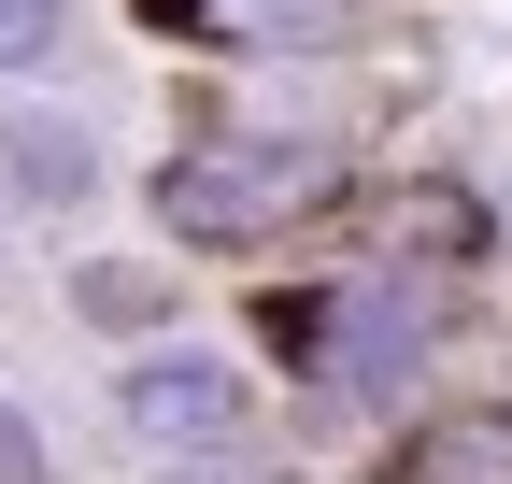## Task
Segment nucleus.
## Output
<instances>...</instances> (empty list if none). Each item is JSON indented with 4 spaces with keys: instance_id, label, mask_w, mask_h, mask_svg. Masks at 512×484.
<instances>
[{
    "instance_id": "nucleus-1",
    "label": "nucleus",
    "mask_w": 512,
    "mask_h": 484,
    "mask_svg": "<svg viewBox=\"0 0 512 484\" xmlns=\"http://www.w3.org/2000/svg\"><path fill=\"white\" fill-rule=\"evenodd\" d=\"M328 186H342L328 143H285V129H200V143L157 157L143 214H157L171 242H200V257H256V242H285Z\"/></svg>"
},
{
    "instance_id": "nucleus-2",
    "label": "nucleus",
    "mask_w": 512,
    "mask_h": 484,
    "mask_svg": "<svg viewBox=\"0 0 512 484\" xmlns=\"http://www.w3.org/2000/svg\"><path fill=\"white\" fill-rule=\"evenodd\" d=\"M256 413V385L228 371V356H200V342H171V356H128L114 371V428L143 442V456H185V442H228Z\"/></svg>"
},
{
    "instance_id": "nucleus-3",
    "label": "nucleus",
    "mask_w": 512,
    "mask_h": 484,
    "mask_svg": "<svg viewBox=\"0 0 512 484\" xmlns=\"http://www.w3.org/2000/svg\"><path fill=\"white\" fill-rule=\"evenodd\" d=\"M427 342H441V285H342L328 299V356H313V371H328L342 399H399L413 371H427Z\"/></svg>"
},
{
    "instance_id": "nucleus-4",
    "label": "nucleus",
    "mask_w": 512,
    "mask_h": 484,
    "mask_svg": "<svg viewBox=\"0 0 512 484\" xmlns=\"http://www.w3.org/2000/svg\"><path fill=\"white\" fill-rule=\"evenodd\" d=\"M0 200H29V214L100 200V143L72 129V114H0Z\"/></svg>"
},
{
    "instance_id": "nucleus-5",
    "label": "nucleus",
    "mask_w": 512,
    "mask_h": 484,
    "mask_svg": "<svg viewBox=\"0 0 512 484\" xmlns=\"http://www.w3.org/2000/svg\"><path fill=\"white\" fill-rule=\"evenodd\" d=\"M384 470L399 484H512V413H427Z\"/></svg>"
},
{
    "instance_id": "nucleus-6",
    "label": "nucleus",
    "mask_w": 512,
    "mask_h": 484,
    "mask_svg": "<svg viewBox=\"0 0 512 484\" xmlns=\"http://www.w3.org/2000/svg\"><path fill=\"white\" fill-rule=\"evenodd\" d=\"M72 314H86L100 342H157V328H171V271H157V257H86V271H72Z\"/></svg>"
},
{
    "instance_id": "nucleus-7",
    "label": "nucleus",
    "mask_w": 512,
    "mask_h": 484,
    "mask_svg": "<svg viewBox=\"0 0 512 484\" xmlns=\"http://www.w3.org/2000/svg\"><path fill=\"white\" fill-rule=\"evenodd\" d=\"M143 484H285V456H256V428H228V442H185V456H157Z\"/></svg>"
},
{
    "instance_id": "nucleus-8",
    "label": "nucleus",
    "mask_w": 512,
    "mask_h": 484,
    "mask_svg": "<svg viewBox=\"0 0 512 484\" xmlns=\"http://www.w3.org/2000/svg\"><path fill=\"white\" fill-rule=\"evenodd\" d=\"M72 43V0H0V72H43Z\"/></svg>"
},
{
    "instance_id": "nucleus-9",
    "label": "nucleus",
    "mask_w": 512,
    "mask_h": 484,
    "mask_svg": "<svg viewBox=\"0 0 512 484\" xmlns=\"http://www.w3.org/2000/svg\"><path fill=\"white\" fill-rule=\"evenodd\" d=\"M242 29H256V43H342L356 0H242Z\"/></svg>"
},
{
    "instance_id": "nucleus-10",
    "label": "nucleus",
    "mask_w": 512,
    "mask_h": 484,
    "mask_svg": "<svg viewBox=\"0 0 512 484\" xmlns=\"http://www.w3.org/2000/svg\"><path fill=\"white\" fill-rule=\"evenodd\" d=\"M0 484H57V456H43V428H29L15 399H0Z\"/></svg>"
},
{
    "instance_id": "nucleus-11",
    "label": "nucleus",
    "mask_w": 512,
    "mask_h": 484,
    "mask_svg": "<svg viewBox=\"0 0 512 484\" xmlns=\"http://www.w3.org/2000/svg\"><path fill=\"white\" fill-rule=\"evenodd\" d=\"M214 15V0H143V29H200Z\"/></svg>"
},
{
    "instance_id": "nucleus-12",
    "label": "nucleus",
    "mask_w": 512,
    "mask_h": 484,
    "mask_svg": "<svg viewBox=\"0 0 512 484\" xmlns=\"http://www.w3.org/2000/svg\"><path fill=\"white\" fill-rule=\"evenodd\" d=\"M0 257H15V242H0Z\"/></svg>"
}]
</instances>
